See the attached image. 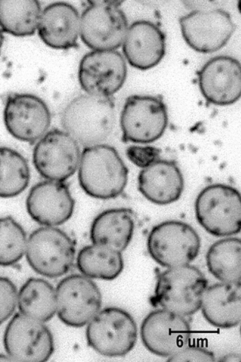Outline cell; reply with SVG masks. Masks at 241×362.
Returning a JSON list of instances; mask_svg holds the SVG:
<instances>
[{"label": "cell", "mask_w": 241, "mask_h": 362, "mask_svg": "<svg viewBox=\"0 0 241 362\" xmlns=\"http://www.w3.org/2000/svg\"><path fill=\"white\" fill-rule=\"evenodd\" d=\"M60 120L65 132L78 144L85 147L100 144L115 128L114 100L112 97L80 95L65 106Z\"/></svg>", "instance_id": "obj_1"}, {"label": "cell", "mask_w": 241, "mask_h": 362, "mask_svg": "<svg viewBox=\"0 0 241 362\" xmlns=\"http://www.w3.org/2000/svg\"><path fill=\"white\" fill-rule=\"evenodd\" d=\"M78 180L83 191L97 199L119 196L128 180V170L113 147L99 144L84 149L79 165Z\"/></svg>", "instance_id": "obj_2"}, {"label": "cell", "mask_w": 241, "mask_h": 362, "mask_svg": "<svg viewBox=\"0 0 241 362\" xmlns=\"http://www.w3.org/2000/svg\"><path fill=\"white\" fill-rule=\"evenodd\" d=\"M154 295L151 304L186 317L200 308L208 281L197 267L184 264L163 271L156 269Z\"/></svg>", "instance_id": "obj_3"}, {"label": "cell", "mask_w": 241, "mask_h": 362, "mask_svg": "<svg viewBox=\"0 0 241 362\" xmlns=\"http://www.w3.org/2000/svg\"><path fill=\"white\" fill-rule=\"evenodd\" d=\"M86 337L88 345L101 355L124 356L136 343L137 326L133 317L125 310L108 307L100 310L89 322Z\"/></svg>", "instance_id": "obj_4"}, {"label": "cell", "mask_w": 241, "mask_h": 362, "mask_svg": "<svg viewBox=\"0 0 241 362\" xmlns=\"http://www.w3.org/2000/svg\"><path fill=\"white\" fill-rule=\"evenodd\" d=\"M195 211L199 224L214 236H230L241 230V194L232 186H206L196 197Z\"/></svg>", "instance_id": "obj_5"}, {"label": "cell", "mask_w": 241, "mask_h": 362, "mask_svg": "<svg viewBox=\"0 0 241 362\" xmlns=\"http://www.w3.org/2000/svg\"><path fill=\"white\" fill-rule=\"evenodd\" d=\"M25 252L27 262L34 271L47 277L57 278L71 268L75 244L64 231L44 226L30 235Z\"/></svg>", "instance_id": "obj_6"}, {"label": "cell", "mask_w": 241, "mask_h": 362, "mask_svg": "<svg viewBox=\"0 0 241 362\" xmlns=\"http://www.w3.org/2000/svg\"><path fill=\"white\" fill-rule=\"evenodd\" d=\"M168 120L167 107L161 95L130 96L120 117L122 140L140 144L154 142L164 134Z\"/></svg>", "instance_id": "obj_7"}, {"label": "cell", "mask_w": 241, "mask_h": 362, "mask_svg": "<svg viewBox=\"0 0 241 362\" xmlns=\"http://www.w3.org/2000/svg\"><path fill=\"white\" fill-rule=\"evenodd\" d=\"M120 1L89 2L80 17V35L93 50H115L122 43L128 29Z\"/></svg>", "instance_id": "obj_8"}, {"label": "cell", "mask_w": 241, "mask_h": 362, "mask_svg": "<svg viewBox=\"0 0 241 362\" xmlns=\"http://www.w3.org/2000/svg\"><path fill=\"white\" fill-rule=\"evenodd\" d=\"M200 238L190 225L180 221L169 220L154 226L147 239L151 258L167 268L187 264L197 257Z\"/></svg>", "instance_id": "obj_9"}, {"label": "cell", "mask_w": 241, "mask_h": 362, "mask_svg": "<svg viewBox=\"0 0 241 362\" xmlns=\"http://www.w3.org/2000/svg\"><path fill=\"white\" fill-rule=\"evenodd\" d=\"M55 292L58 317L68 326L83 327L100 310V291L94 281L83 274H73L63 278Z\"/></svg>", "instance_id": "obj_10"}, {"label": "cell", "mask_w": 241, "mask_h": 362, "mask_svg": "<svg viewBox=\"0 0 241 362\" xmlns=\"http://www.w3.org/2000/svg\"><path fill=\"white\" fill-rule=\"evenodd\" d=\"M3 345L13 362H43L54 351L53 335L44 322L16 314L6 327Z\"/></svg>", "instance_id": "obj_11"}, {"label": "cell", "mask_w": 241, "mask_h": 362, "mask_svg": "<svg viewBox=\"0 0 241 362\" xmlns=\"http://www.w3.org/2000/svg\"><path fill=\"white\" fill-rule=\"evenodd\" d=\"M179 21L186 43L204 53L225 46L236 29L229 13L220 8L195 9L181 16Z\"/></svg>", "instance_id": "obj_12"}, {"label": "cell", "mask_w": 241, "mask_h": 362, "mask_svg": "<svg viewBox=\"0 0 241 362\" xmlns=\"http://www.w3.org/2000/svg\"><path fill=\"white\" fill-rule=\"evenodd\" d=\"M4 126L15 138L33 143L50 127L51 115L45 102L26 93H11L6 96L3 112Z\"/></svg>", "instance_id": "obj_13"}, {"label": "cell", "mask_w": 241, "mask_h": 362, "mask_svg": "<svg viewBox=\"0 0 241 362\" xmlns=\"http://www.w3.org/2000/svg\"><path fill=\"white\" fill-rule=\"evenodd\" d=\"M81 158L78 143L67 133L58 129L46 132L34 147L32 161L44 178L64 181L74 174Z\"/></svg>", "instance_id": "obj_14"}, {"label": "cell", "mask_w": 241, "mask_h": 362, "mask_svg": "<svg viewBox=\"0 0 241 362\" xmlns=\"http://www.w3.org/2000/svg\"><path fill=\"white\" fill-rule=\"evenodd\" d=\"M126 76L124 58L116 50H92L79 63V82L87 94L112 97L122 87Z\"/></svg>", "instance_id": "obj_15"}, {"label": "cell", "mask_w": 241, "mask_h": 362, "mask_svg": "<svg viewBox=\"0 0 241 362\" xmlns=\"http://www.w3.org/2000/svg\"><path fill=\"white\" fill-rule=\"evenodd\" d=\"M191 334L190 323L184 316L163 308L148 314L140 327L144 346L163 357H170L186 346Z\"/></svg>", "instance_id": "obj_16"}, {"label": "cell", "mask_w": 241, "mask_h": 362, "mask_svg": "<svg viewBox=\"0 0 241 362\" xmlns=\"http://www.w3.org/2000/svg\"><path fill=\"white\" fill-rule=\"evenodd\" d=\"M200 92L210 103L225 106L241 95V67L236 58L221 55L210 58L197 72Z\"/></svg>", "instance_id": "obj_17"}, {"label": "cell", "mask_w": 241, "mask_h": 362, "mask_svg": "<svg viewBox=\"0 0 241 362\" xmlns=\"http://www.w3.org/2000/svg\"><path fill=\"white\" fill-rule=\"evenodd\" d=\"M26 207L30 216L37 223L55 227L71 218L75 201L65 183L48 180L32 187L27 198Z\"/></svg>", "instance_id": "obj_18"}, {"label": "cell", "mask_w": 241, "mask_h": 362, "mask_svg": "<svg viewBox=\"0 0 241 362\" xmlns=\"http://www.w3.org/2000/svg\"><path fill=\"white\" fill-rule=\"evenodd\" d=\"M122 45L128 63L137 69L147 70L156 66L164 56L166 35L157 24L138 20L128 27Z\"/></svg>", "instance_id": "obj_19"}, {"label": "cell", "mask_w": 241, "mask_h": 362, "mask_svg": "<svg viewBox=\"0 0 241 362\" xmlns=\"http://www.w3.org/2000/svg\"><path fill=\"white\" fill-rule=\"evenodd\" d=\"M138 185L139 191L148 200L167 205L181 197L184 181L175 161L159 158L140 171Z\"/></svg>", "instance_id": "obj_20"}, {"label": "cell", "mask_w": 241, "mask_h": 362, "mask_svg": "<svg viewBox=\"0 0 241 362\" xmlns=\"http://www.w3.org/2000/svg\"><path fill=\"white\" fill-rule=\"evenodd\" d=\"M80 27V17L77 9L68 3L58 1L42 10L37 30L48 46L67 50L77 46Z\"/></svg>", "instance_id": "obj_21"}, {"label": "cell", "mask_w": 241, "mask_h": 362, "mask_svg": "<svg viewBox=\"0 0 241 362\" xmlns=\"http://www.w3.org/2000/svg\"><path fill=\"white\" fill-rule=\"evenodd\" d=\"M201 308L206 321L216 328L238 326L241 320V284L222 282L208 287Z\"/></svg>", "instance_id": "obj_22"}, {"label": "cell", "mask_w": 241, "mask_h": 362, "mask_svg": "<svg viewBox=\"0 0 241 362\" xmlns=\"http://www.w3.org/2000/svg\"><path fill=\"white\" fill-rule=\"evenodd\" d=\"M134 227L133 214L130 209H109L93 219L90 238L93 244L106 246L121 252L130 242Z\"/></svg>", "instance_id": "obj_23"}, {"label": "cell", "mask_w": 241, "mask_h": 362, "mask_svg": "<svg viewBox=\"0 0 241 362\" xmlns=\"http://www.w3.org/2000/svg\"><path fill=\"white\" fill-rule=\"evenodd\" d=\"M77 265L82 274L90 278L109 281L120 274L124 264L121 252L92 243L79 252Z\"/></svg>", "instance_id": "obj_24"}, {"label": "cell", "mask_w": 241, "mask_h": 362, "mask_svg": "<svg viewBox=\"0 0 241 362\" xmlns=\"http://www.w3.org/2000/svg\"><path fill=\"white\" fill-rule=\"evenodd\" d=\"M17 303L22 314L44 323L47 322L56 312L55 290L44 279L30 278L21 287Z\"/></svg>", "instance_id": "obj_25"}, {"label": "cell", "mask_w": 241, "mask_h": 362, "mask_svg": "<svg viewBox=\"0 0 241 362\" xmlns=\"http://www.w3.org/2000/svg\"><path fill=\"white\" fill-rule=\"evenodd\" d=\"M241 239L225 238L213 243L206 254L210 273L223 283L241 284Z\"/></svg>", "instance_id": "obj_26"}, {"label": "cell", "mask_w": 241, "mask_h": 362, "mask_svg": "<svg viewBox=\"0 0 241 362\" xmlns=\"http://www.w3.org/2000/svg\"><path fill=\"white\" fill-rule=\"evenodd\" d=\"M41 11L37 0H1L0 28L16 36L31 35L37 29Z\"/></svg>", "instance_id": "obj_27"}, {"label": "cell", "mask_w": 241, "mask_h": 362, "mask_svg": "<svg viewBox=\"0 0 241 362\" xmlns=\"http://www.w3.org/2000/svg\"><path fill=\"white\" fill-rule=\"evenodd\" d=\"M30 170L26 158L17 151L0 146V197L9 198L28 186Z\"/></svg>", "instance_id": "obj_28"}, {"label": "cell", "mask_w": 241, "mask_h": 362, "mask_svg": "<svg viewBox=\"0 0 241 362\" xmlns=\"http://www.w3.org/2000/svg\"><path fill=\"white\" fill-rule=\"evenodd\" d=\"M26 234L12 217L0 218V265L10 266L19 262L26 252Z\"/></svg>", "instance_id": "obj_29"}, {"label": "cell", "mask_w": 241, "mask_h": 362, "mask_svg": "<svg viewBox=\"0 0 241 362\" xmlns=\"http://www.w3.org/2000/svg\"><path fill=\"white\" fill-rule=\"evenodd\" d=\"M17 299L15 284L8 278L0 276V326L13 314Z\"/></svg>", "instance_id": "obj_30"}, {"label": "cell", "mask_w": 241, "mask_h": 362, "mask_svg": "<svg viewBox=\"0 0 241 362\" xmlns=\"http://www.w3.org/2000/svg\"><path fill=\"white\" fill-rule=\"evenodd\" d=\"M161 150L153 146H131L126 150L129 160L136 165L145 168L159 158Z\"/></svg>", "instance_id": "obj_31"}, {"label": "cell", "mask_w": 241, "mask_h": 362, "mask_svg": "<svg viewBox=\"0 0 241 362\" xmlns=\"http://www.w3.org/2000/svg\"><path fill=\"white\" fill-rule=\"evenodd\" d=\"M167 362H215L213 353L206 348L186 346L173 355Z\"/></svg>", "instance_id": "obj_32"}, {"label": "cell", "mask_w": 241, "mask_h": 362, "mask_svg": "<svg viewBox=\"0 0 241 362\" xmlns=\"http://www.w3.org/2000/svg\"><path fill=\"white\" fill-rule=\"evenodd\" d=\"M0 362H13V361L9 355L0 354Z\"/></svg>", "instance_id": "obj_33"}, {"label": "cell", "mask_w": 241, "mask_h": 362, "mask_svg": "<svg viewBox=\"0 0 241 362\" xmlns=\"http://www.w3.org/2000/svg\"><path fill=\"white\" fill-rule=\"evenodd\" d=\"M3 39L4 38H3V35L2 33V31L0 28V54L2 46L3 45Z\"/></svg>", "instance_id": "obj_34"}]
</instances>
